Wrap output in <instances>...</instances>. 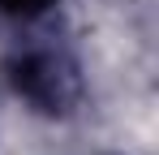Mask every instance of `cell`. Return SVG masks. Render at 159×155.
I'll use <instances>...</instances> for the list:
<instances>
[{"instance_id": "1", "label": "cell", "mask_w": 159, "mask_h": 155, "mask_svg": "<svg viewBox=\"0 0 159 155\" xmlns=\"http://www.w3.org/2000/svg\"><path fill=\"white\" fill-rule=\"evenodd\" d=\"M13 86L26 95L30 103H39L43 112H56L69 103V73L56 65L52 56H26L13 65Z\"/></svg>"}, {"instance_id": "2", "label": "cell", "mask_w": 159, "mask_h": 155, "mask_svg": "<svg viewBox=\"0 0 159 155\" xmlns=\"http://www.w3.org/2000/svg\"><path fill=\"white\" fill-rule=\"evenodd\" d=\"M48 4H56V0H0V9L13 13V17H34V13H43Z\"/></svg>"}]
</instances>
